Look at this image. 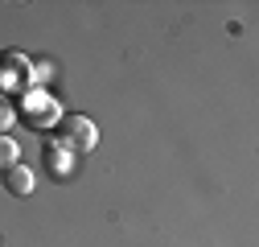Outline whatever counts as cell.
I'll list each match as a JSON object with an SVG mask.
<instances>
[{
  "label": "cell",
  "mask_w": 259,
  "mask_h": 247,
  "mask_svg": "<svg viewBox=\"0 0 259 247\" xmlns=\"http://www.w3.org/2000/svg\"><path fill=\"white\" fill-rule=\"evenodd\" d=\"M0 177H5V190H9L13 198H29V194H33V185H37V173L29 169V165H21V161H17L13 169H5Z\"/></svg>",
  "instance_id": "obj_3"
},
{
  "label": "cell",
  "mask_w": 259,
  "mask_h": 247,
  "mask_svg": "<svg viewBox=\"0 0 259 247\" xmlns=\"http://www.w3.org/2000/svg\"><path fill=\"white\" fill-rule=\"evenodd\" d=\"M17 161H21V144H17L13 136H0V173L13 169Z\"/></svg>",
  "instance_id": "obj_5"
},
{
  "label": "cell",
  "mask_w": 259,
  "mask_h": 247,
  "mask_svg": "<svg viewBox=\"0 0 259 247\" xmlns=\"http://www.w3.org/2000/svg\"><path fill=\"white\" fill-rule=\"evenodd\" d=\"M58 128H62V144H66L74 157L78 152H91L99 144V128H95V119H87V115H62Z\"/></svg>",
  "instance_id": "obj_2"
},
{
  "label": "cell",
  "mask_w": 259,
  "mask_h": 247,
  "mask_svg": "<svg viewBox=\"0 0 259 247\" xmlns=\"http://www.w3.org/2000/svg\"><path fill=\"white\" fill-rule=\"evenodd\" d=\"M13 124H17V107H13V99L0 95V136H9Z\"/></svg>",
  "instance_id": "obj_6"
},
{
  "label": "cell",
  "mask_w": 259,
  "mask_h": 247,
  "mask_svg": "<svg viewBox=\"0 0 259 247\" xmlns=\"http://www.w3.org/2000/svg\"><path fill=\"white\" fill-rule=\"evenodd\" d=\"M17 115L29 124V128H50V124L62 119V107L46 95V91H33V87H29L25 99H21V107H17Z\"/></svg>",
  "instance_id": "obj_1"
},
{
  "label": "cell",
  "mask_w": 259,
  "mask_h": 247,
  "mask_svg": "<svg viewBox=\"0 0 259 247\" xmlns=\"http://www.w3.org/2000/svg\"><path fill=\"white\" fill-rule=\"evenodd\" d=\"M46 169H50L54 177H70V173H74V152L62 144V140H50V144H46Z\"/></svg>",
  "instance_id": "obj_4"
}]
</instances>
